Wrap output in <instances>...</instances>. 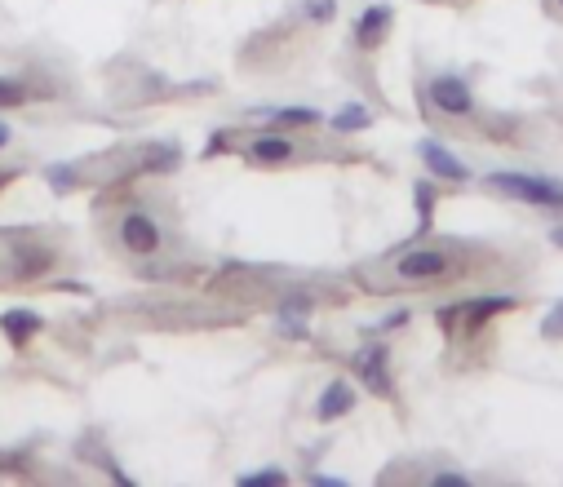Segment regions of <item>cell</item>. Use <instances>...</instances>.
<instances>
[{
	"instance_id": "cell-1",
	"label": "cell",
	"mask_w": 563,
	"mask_h": 487,
	"mask_svg": "<svg viewBox=\"0 0 563 487\" xmlns=\"http://www.w3.org/2000/svg\"><path fill=\"white\" fill-rule=\"evenodd\" d=\"M479 262L475 244H457V240H439V244H413L399 248L395 257H386L377 271L382 279H373L377 288H439V284H457L470 279Z\"/></svg>"
},
{
	"instance_id": "cell-2",
	"label": "cell",
	"mask_w": 563,
	"mask_h": 487,
	"mask_svg": "<svg viewBox=\"0 0 563 487\" xmlns=\"http://www.w3.org/2000/svg\"><path fill=\"white\" fill-rule=\"evenodd\" d=\"M488 191L510 195L519 204H532V209H563V182L541 178V173H515V169H497L484 178Z\"/></svg>"
},
{
	"instance_id": "cell-3",
	"label": "cell",
	"mask_w": 563,
	"mask_h": 487,
	"mask_svg": "<svg viewBox=\"0 0 563 487\" xmlns=\"http://www.w3.org/2000/svg\"><path fill=\"white\" fill-rule=\"evenodd\" d=\"M116 244L133 257H156L160 248H165V226L147 209H125L116 222Z\"/></svg>"
},
{
	"instance_id": "cell-4",
	"label": "cell",
	"mask_w": 563,
	"mask_h": 487,
	"mask_svg": "<svg viewBox=\"0 0 563 487\" xmlns=\"http://www.w3.org/2000/svg\"><path fill=\"white\" fill-rule=\"evenodd\" d=\"M426 107L435 111V116L444 120H470L475 116V93L462 76H431V85H426Z\"/></svg>"
},
{
	"instance_id": "cell-5",
	"label": "cell",
	"mask_w": 563,
	"mask_h": 487,
	"mask_svg": "<svg viewBox=\"0 0 563 487\" xmlns=\"http://www.w3.org/2000/svg\"><path fill=\"white\" fill-rule=\"evenodd\" d=\"M14 248H18L14 257L0 253V275H5V279H32V275H40L49 262H54V253H49V248H40L36 240H14Z\"/></svg>"
},
{
	"instance_id": "cell-6",
	"label": "cell",
	"mask_w": 563,
	"mask_h": 487,
	"mask_svg": "<svg viewBox=\"0 0 563 487\" xmlns=\"http://www.w3.org/2000/svg\"><path fill=\"white\" fill-rule=\"evenodd\" d=\"M386 355L391 350L386 346H364L360 355H355V372L368 381V390L373 395H391V372H386Z\"/></svg>"
},
{
	"instance_id": "cell-7",
	"label": "cell",
	"mask_w": 563,
	"mask_h": 487,
	"mask_svg": "<svg viewBox=\"0 0 563 487\" xmlns=\"http://www.w3.org/2000/svg\"><path fill=\"white\" fill-rule=\"evenodd\" d=\"M417 155L426 160V169H431L435 178H444V182H470V169L448 147H439V142H422Z\"/></svg>"
},
{
	"instance_id": "cell-8",
	"label": "cell",
	"mask_w": 563,
	"mask_h": 487,
	"mask_svg": "<svg viewBox=\"0 0 563 487\" xmlns=\"http://www.w3.org/2000/svg\"><path fill=\"white\" fill-rule=\"evenodd\" d=\"M391 18H395V9H391V5H373V9H364L360 23H355V40H360L364 49L382 45V36H386V27H391Z\"/></svg>"
},
{
	"instance_id": "cell-9",
	"label": "cell",
	"mask_w": 563,
	"mask_h": 487,
	"mask_svg": "<svg viewBox=\"0 0 563 487\" xmlns=\"http://www.w3.org/2000/svg\"><path fill=\"white\" fill-rule=\"evenodd\" d=\"M351 408H355V390L346 386V381H329V390H324L320 403H315V417H320V421H337V417H346Z\"/></svg>"
},
{
	"instance_id": "cell-10",
	"label": "cell",
	"mask_w": 563,
	"mask_h": 487,
	"mask_svg": "<svg viewBox=\"0 0 563 487\" xmlns=\"http://www.w3.org/2000/svg\"><path fill=\"white\" fill-rule=\"evenodd\" d=\"M293 155H298V147H293L289 138H258V142H249V160L253 164H289Z\"/></svg>"
},
{
	"instance_id": "cell-11",
	"label": "cell",
	"mask_w": 563,
	"mask_h": 487,
	"mask_svg": "<svg viewBox=\"0 0 563 487\" xmlns=\"http://www.w3.org/2000/svg\"><path fill=\"white\" fill-rule=\"evenodd\" d=\"M0 328H5V337L14 341V346H27V337L40 328V319H36V310H9V315L0 319Z\"/></svg>"
},
{
	"instance_id": "cell-12",
	"label": "cell",
	"mask_w": 563,
	"mask_h": 487,
	"mask_svg": "<svg viewBox=\"0 0 563 487\" xmlns=\"http://www.w3.org/2000/svg\"><path fill=\"white\" fill-rule=\"evenodd\" d=\"M368 120H373V116H368L364 107H346V111H337V116H333V129H337V133H351V129H368Z\"/></svg>"
},
{
	"instance_id": "cell-13",
	"label": "cell",
	"mask_w": 563,
	"mask_h": 487,
	"mask_svg": "<svg viewBox=\"0 0 563 487\" xmlns=\"http://www.w3.org/2000/svg\"><path fill=\"white\" fill-rule=\"evenodd\" d=\"M275 120L289 124V129H306V124H320V111H311V107H289V111H275Z\"/></svg>"
},
{
	"instance_id": "cell-14",
	"label": "cell",
	"mask_w": 563,
	"mask_h": 487,
	"mask_svg": "<svg viewBox=\"0 0 563 487\" xmlns=\"http://www.w3.org/2000/svg\"><path fill=\"white\" fill-rule=\"evenodd\" d=\"M541 337H546V341H563V302H555V310L541 319Z\"/></svg>"
},
{
	"instance_id": "cell-15",
	"label": "cell",
	"mask_w": 563,
	"mask_h": 487,
	"mask_svg": "<svg viewBox=\"0 0 563 487\" xmlns=\"http://www.w3.org/2000/svg\"><path fill=\"white\" fill-rule=\"evenodd\" d=\"M18 102H27L23 85H14V80H0V107H18Z\"/></svg>"
},
{
	"instance_id": "cell-16",
	"label": "cell",
	"mask_w": 563,
	"mask_h": 487,
	"mask_svg": "<svg viewBox=\"0 0 563 487\" xmlns=\"http://www.w3.org/2000/svg\"><path fill=\"white\" fill-rule=\"evenodd\" d=\"M417 209H422V217H426V222H431V209H435V191H431V186H417Z\"/></svg>"
},
{
	"instance_id": "cell-17",
	"label": "cell",
	"mask_w": 563,
	"mask_h": 487,
	"mask_svg": "<svg viewBox=\"0 0 563 487\" xmlns=\"http://www.w3.org/2000/svg\"><path fill=\"white\" fill-rule=\"evenodd\" d=\"M240 483H244V487H249V483H284V470H258V474H244Z\"/></svg>"
},
{
	"instance_id": "cell-18",
	"label": "cell",
	"mask_w": 563,
	"mask_h": 487,
	"mask_svg": "<svg viewBox=\"0 0 563 487\" xmlns=\"http://www.w3.org/2000/svg\"><path fill=\"white\" fill-rule=\"evenodd\" d=\"M546 9H550L555 18H563V0H546Z\"/></svg>"
},
{
	"instance_id": "cell-19",
	"label": "cell",
	"mask_w": 563,
	"mask_h": 487,
	"mask_svg": "<svg viewBox=\"0 0 563 487\" xmlns=\"http://www.w3.org/2000/svg\"><path fill=\"white\" fill-rule=\"evenodd\" d=\"M550 240H555V244L563 248V226H555V231H550Z\"/></svg>"
},
{
	"instance_id": "cell-20",
	"label": "cell",
	"mask_w": 563,
	"mask_h": 487,
	"mask_svg": "<svg viewBox=\"0 0 563 487\" xmlns=\"http://www.w3.org/2000/svg\"><path fill=\"white\" fill-rule=\"evenodd\" d=\"M5 142H9V129H5V124H0V147H5Z\"/></svg>"
}]
</instances>
